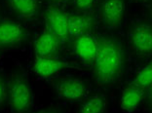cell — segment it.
I'll use <instances>...</instances> for the list:
<instances>
[{"label": "cell", "instance_id": "cell-5", "mask_svg": "<svg viewBox=\"0 0 152 113\" xmlns=\"http://www.w3.org/2000/svg\"><path fill=\"white\" fill-rule=\"evenodd\" d=\"M58 97L69 102L83 101L91 95V86L87 81L76 77H64L53 83Z\"/></svg>", "mask_w": 152, "mask_h": 113}, {"label": "cell", "instance_id": "cell-21", "mask_svg": "<svg viewBox=\"0 0 152 113\" xmlns=\"http://www.w3.org/2000/svg\"><path fill=\"white\" fill-rule=\"evenodd\" d=\"M36 113H60L58 110H56V109H44V110L38 111Z\"/></svg>", "mask_w": 152, "mask_h": 113}, {"label": "cell", "instance_id": "cell-20", "mask_svg": "<svg viewBox=\"0 0 152 113\" xmlns=\"http://www.w3.org/2000/svg\"><path fill=\"white\" fill-rule=\"evenodd\" d=\"M48 3H51L53 5H57V4H60V3H64V2H66L68 0H44Z\"/></svg>", "mask_w": 152, "mask_h": 113}, {"label": "cell", "instance_id": "cell-17", "mask_svg": "<svg viewBox=\"0 0 152 113\" xmlns=\"http://www.w3.org/2000/svg\"><path fill=\"white\" fill-rule=\"evenodd\" d=\"M147 110L149 113H152V84L146 89L145 91V101H144Z\"/></svg>", "mask_w": 152, "mask_h": 113}, {"label": "cell", "instance_id": "cell-2", "mask_svg": "<svg viewBox=\"0 0 152 113\" xmlns=\"http://www.w3.org/2000/svg\"><path fill=\"white\" fill-rule=\"evenodd\" d=\"M127 50L140 61L152 58V23L149 20H129L126 34Z\"/></svg>", "mask_w": 152, "mask_h": 113}, {"label": "cell", "instance_id": "cell-12", "mask_svg": "<svg viewBox=\"0 0 152 113\" xmlns=\"http://www.w3.org/2000/svg\"><path fill=\"white\" fill-rule=\"evenodd\" d=\"M61 45V41L53 32L46 30L40 34L34 41V53L36 57L50 58L58 53Z\"/></svg>", "mask_w": 152, "mask_h": 113}, {"label": "cell", "instance_id": "cell-19", "mask_svg": "<svg viewBox=\"0 0 152 113\" xmlns=\"http://www.w3.org/2000/svg\"><path fill=\"white\" fill-rule=\"evenodd\" d=\"M134 3H137V4H140V5H144L148 7L149 5L152 4V0H132Z\"/></svg>", "mask_w": 152, "mask_h": 113}, {"label": "cell", "instance_id": "cell-14", "mask_svg": "<svg viewBox=\"0 0 152 113\" xmlns=\"http://www.w3.org/2000/svg\"><path fill=\"white\" fill-rule=\"evenodd\" d=\"M10 9L16 16L23 19H31L40 9V0H7Z\"/></svg>", "mask_w": 152, "mask_h": 113}, {"label": "cell", "instance_id": "cell-13", "mask_svg": "<svg viewBox=\"0 0 152 113\" xmlns=\"http://www.w3.org/2000/svg\"><path fill=\"white\" fill-rule=\"evenodd\" d=\"M127 83L133 84L146 91L152 84V58L141 61L134 66Z\"/></svg>", "mask_w": 152, "mask_h": 113}, {"label": "cell", "instance_id": "cell-11", "mask_svg": "<svg viewBox=\"0 0 152 113\" xmlns=\"http://www.w3.org/2000/svg\"><path fill=\"white\" fill-rule=\"evenodd\" d=\"M72 66L64 61L57 59L55 57L39 58L36 57L33 63V71L36 76L48 79L56 76L61 71L66 68H70Z\"/></svg>", "mask_w": 152, "mask_h": 113}, {"label": "cell", "instance_id": "cell-9", "mask_svg": "<svg viewBox=\"0 0 152 113\" xmlns=\"http://www.w3.org/2000/svg\"><path fill=\"white\" fill-rule=\"evenodd\" d=\"M47 30L53 32L61 43L68 39V14L57 5L48 7L44 13Z\"/></svg>", "mask_w": 152, "mask_h": 113}, {"label": "cell", "instance_id": "cell-1", "mask_svg": "<svg viewBox=\"0 0 152 113\" xmlns=\"http://www.w3.org/2000/svg\"><path fill=\"white\" fill-rule=\"evenodd\" d=\"M98 51L92 74L99 87L109 88L122 79L128 66L126 43L113 32L96 33Z\"/></svg>", "mask_w": 152, "mask_h": 113}, {"label": "cell", "instance_id": "cell-3", "mask_svg": "<svg viewBox=\"0 0 152 113\" xmlns=\"http://www.w3.org/2000/svg\"><path fill=\"white\" fill-rule=\"evenodd\" d=\"M6 98L13 113H26L32 105L33 96L29 82L25 77L13 76L6 85Z\"/></svg>", "mask_w": 152, "mask_h": 113}, {"label": "cell", "instance_id": "cell-22", "mask_svg": "<svg viewBox=\"0 0 152 113\" xmlns=\"http://www.w3.org/2000/svg\"><path fill=\"white\" fill-rule=\"evenodd\" d=\"M148 8V13H149V20L152 23V4L147 7Z\"/></svg>", "mask_w": 152, "mask_h": 113}, {"label": "cell", "instance_id": "cell-18", "mask_svg": "<svg viewBox=\"0 0 152 113\" xmlns=\"http://www.w3.org/2000/svg\"><path fill=\"white\" fill-rule=\"evenodd\" d=\"M5 98H6V85L4 79L0 76V106L4 102Z\"/></svg>", "mask_w": 152, "mask_h": 113}, {"label": "cell", "instance_id": "cell-6", "mask_svg": "<svg viewBox=\"0 0 152 113\" xmlns=\"http://www.w3.org/2000/svg\"><path fill=\"white\" fill-rule=\"evenodd\" d=\"M26 39V30L18 20H0V49L18 48Z\"/></svg>", "mask_w": 152, "mask_h": 113}, {"label": "cell", "instance_id": "cell-8", "mask_svg": "<svg viewBox=\"0 0 152 113\" xmlns=\"http://www.w3.org/2000/svg\"><path fill=\"white\" fill-rule=\"evenodd\" d=\"M98 23L96 14L91 11L68 14V39H75L86 33L94 32Z\"/></svg>", "mask_w": 152, "mask_h": 113}, {"label": "cell", "instance_id": "cell-4", "mask_svg": "<svg viewBox=\"0 0 152 113\" xmlns=\"http://www.w3.org/2000/svg\"><path fill=\"white\" fill-rule=\"evenodd\" d=\"M96 14L98 23L105 32L117 31L125 23L127 0H101Z\"/></svg>", "mask_w": 152, "mask_h": 113}, {"label": "cell", "instance_id": "cell-15", "mask_svg": "<svg viewBox=\"0 0 152 113\" xmlns=\"http://www.w3.org/2000/svg\"><path fill=\"white\" fill-rule=\"evenodd\" d=\"M107 100L102 93L90 95L81 102L76 113H106Z\"/></svg>", "mask_w": 152, "mask_h": 113}, {"label": "cell", "instance_id": "cell-16", "mask_svg": "<svg viewBox=\"0 0 152 113\" xmlns=\"http://www.w3.org/2000/svg\"><path fill=\"white\" fill-rule=\"evenodd\" d=\"M98 1L99 0H73V5L77 12H88Z\"/></svg>", "mask_w": 152, "mask_h": 113}, {"label": "cell", "instance_id": "cell-10", "mask_svg": "<svg viewBox=\"0 0 152 113\" xmlns=\"http://www.w3.org/2000/svg\"><path fill=\"white\" fill-rule=\"evenodd\" d=\"M145 101V90L133 84L126 83L120 92L118 104L123 113H136Z\"/></svg>", "mask_w": 152, "mask_h": 113}, {"label": "cell", "instance_id": "cell-7", "mask_svg": "<svg viewBox=\"0 0 152 113\" xmlns=\"http://www.w3.org/2000/svg\"><path fill=\"white\" fill-rule=\"evenodd\" d=\"M98 51V38L94 32L86 33L72 40V52L80 63L91 66Z\"/></svg>", "mask_w": 152, "mask_h": 113}]
</instances>
